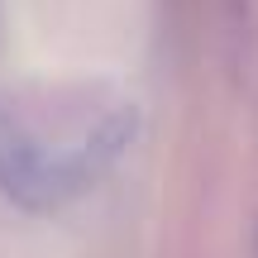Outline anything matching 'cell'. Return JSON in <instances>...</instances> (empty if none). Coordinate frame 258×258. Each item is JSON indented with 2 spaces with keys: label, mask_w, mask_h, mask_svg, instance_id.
<instances>
[{
  "label": "cell",
  "mask_w": 258,
  "mask_h": 258,
  "mask_svg": "<svg viewBox=\"0 0 258 258\" xmlns=\"http://www.w3.org/2000/svg\"><path fill=\"white\" fill-rule=\"evenodd\" d=\"M134 139V105L110 86L0 91V191L24 211L86 196Z\"/></svg>",
  "instance_id": "obj_1"
}]
</instances>
